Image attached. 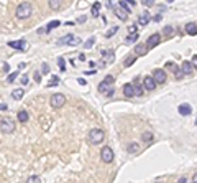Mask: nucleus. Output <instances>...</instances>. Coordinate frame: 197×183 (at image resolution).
<instances>
[{
	"label": "nucleus",
	"mask_w": 197,
	"mask_h": 183,
	"mask_svg": "<svg viewBox=\"0 0 197 183\" xmlns=\"http://www.w3.org/2000/svg\"><path fill=\"white\" fill-rule=\"evenodd\" d=\"M31 13H33V7H31L30 2H21V4L17 7V18H20V20L30 18Z\"/></svg>",
	"instance_id": "nucleus-1"
},
{
	"label": "nucleus",
	"mask_w": 197,
	"mask_h": 183,
	"mask_svg": "<svg viewBox=\"0 0 197 183\" xmlns=\"http://www.w3.org/2000/svg\"><path fill=\"white\" fill-rule=\"evenodd\" d=\"M104 139H105V134H104L102 129H92L90 132H89V142L94 144V145L102 144Z\"/></svg>",
	"instance_id": "nucleus-2"
},
{
	"label": "nucleus",
	"mask_w": 197,
	"mask_h": 183,
	"mask_svg": "<svg viewBox=\"0 0 197 183\" xmlns=\"http://www.w3.org/2000/svg\"><path fill=\"white\" fill-rule=\"evenodd\" d=\"M0 132L4 134H12L15 132V122L12 121L10 117H5L0 121Z\"/></svg>",
	"instance_id": "nucleus-3"
},
{
	"label": "nucleus",
	"mask_w": 197,
	"mask_h": 183,
	"mask_svg": "<svg viewBox=\"0 0 197 183\" xmlns=\"http://www.w3.org/2000/svg\"><path fill=\"white\" fill-rule=\"evenodd\" d=\"M64 104H66V96H64V94L56 93L51 96V106H53V107L58 109V107H63Z\"/></svg>",
	"instance_id": "nucleus-4"
},
{
	"label": "nucleus",
	"mask_w": 197,
	"mask_h": 183,
	"mask_svg": "<svg viewBox=\"0 0 197 183\" xmlns=\"http://www.w3.org/2000/svg\"><path fill=\"white\" fill-rule=\"evenodd\" d=\"M113 150L110 147H102V150H100V158H102L104 163H110V162L113 160Z\"/></svg>",
	"instance_id": "nucleus-5"
},
{
	"label": "nucleus",
	"mask_w": 197,
	"mask_h": 183,
	"mask_svg": "<svg viewBox=\"0 0 197 183\" xmlns=\"http://www.w3.org/2000/svg\"><path fill=\"white\" fill-rule=\"evenodd\" d=\"M159 43H161V35H159V33H153V35L148 38V41H146L144 46H146L148 50H153V48L158 46Z\"/></svg>",
	"instance_id": "nucleus-6"
},
{
	"label": "nucleus",
	"mask_w": 197,
	"mask_h": 183,
	"mask_svg": "<svg viewBox=\"0 0 197 183\" xmlns=\"http://www.w3.org/2000/svg\"><path fill=\"white\" fill-rule=\"evenodd\" d=\"M153 79H155V83L156 84H164L166 83V79H168V76H166L164 69H155L153 71Z\"/></svg>",
	"instance_id": "nucleus-7"
},
{
	"label": "nucleus",
	"mask_w": 197,
	"mask_h": 183,
	"mask_svg": "<svg viewBox=\"0 0 197 183\" xmlns=\"http://www.w3.org/2000/svg\"><path fill=\"white\" fill-rule=\"evenodd\" d=\"M156 86H158V84L155 83V79H153L151 76H146V78L143 79V87L146 91H155Z\"/></svg>",
	"instance_id": "nucleus-8"
},
{
	"label": "nucleus",
	"mask_w": 197,
	"mask_h": 183,
	"mask_svg": "<svg viewBox=\"0 0 197 183\" xmlns=\"http://www.w3.org/2000/svg\"><path fill=\"white\" fill-rule=\"evenodd\" d=\"M8 46H10V48H17V50H20V51H26L28 43H26L25 40H20V41H10Z\"/></svg>",
	"instance_id": "nucleus-9"
},
{
	"label": "nucleus",
	"mask_w": 197,
	"mask_h": 183,
	"mask_svg": "<svg viewBox=\"0 0 197 183\" xmlns=\"http://www.w3.org/2000/svg\"><path fill=\"white\" fill-rule=\"evenodd\" d=\"M181 71H182V74H184V76L192 74V73H194V65L190 63V61H184L182 66H181Z\"/></svg>",
	"instance_id": "nucleus-10"
},
{
	"label": "nucleus",
	"mask_w": 197,
	"mask_h": 183,
	"mask_svg": "<svg viewBox=\"0 0 197 183\" xmlns=\"http://www.w3.org/2000/svg\"><path fill=\"white\" fill-rule=\"evenodd\" d=\"M150 20H151V13H150V12H143V13L138 17V23H140V25H146V23H150Z\"/></svg>",
	"instance_id": "nucleus-11"
},
{
	"label": "nucleus",
	"mask_w": 197,
	"mask_h": 183,
	"mask_svg": "<svg viewBox=\"0 0 197 183\" xmlns=\"http://www.w3.org/2000/svg\"><path fill=\"white\" fill-rule=\"evenodd\" d=\"M179 114L181 115H190L192 114V107H190V104H187V102L181 104L179 106Z\"/></svg>",
	"instance_id": "nucleus-12"
},
{
	"label": "nucleus",
	"mask_w": 197,
	"mask_h": 183,
	"mask_svg": "<svg viewBox=\"0 0 197 183\" xmlns=\"http://www.w3.org/2000/svg\"><path fill=\"white\" fill-rule=\"evenodd\" d=\"M133 91H135V96H143V86H141L140 83H138V78H135V81H133Z\"/></svg>",
	"instance_id": "nucleus-13"
},
{
	"label": "nucleus",
	"mask_w": 197,
	"mask_h": 183,
	"mask_svg": "<svg viewBox=\"0 0 197 183\" xmlns=\"http://www.w3.org/2000/svg\"><path fill=\"white\" fill-rule=\"evenodd\" d=\"M146 53H148V48L144 46V45L138 43L136 46H135V54H136V56H144Z\"/></svg>",
	"instance_id": "nucleus-14"
},
{
	"label": "nucleus",
	"mask_w": 197,
	"mask_h": 183,
	"mask_svg": "<svg viewBox=\"0 0 197 183\" xmlns=\"http://www.w3.org/2000/svg\"><path fill=\"white\" fill-rule=\"evenodd\" d=\"M123 94H125V97H133L135 96L133 84H123Z\"/></svg>",
	"instance_id": "nucleus-15"
},
{
	"label": "nucleus",
	"mask_w": 197,
	"mask_h": 183,
	"mask_svg": "<svg viewBox=\"0 0 197 183\" xmlns=\"http://www.w3.org/2000/svg\"><path fill=\"white\" fill-rule=\"evenodd\" d=\"M196 22H190V23H187L186 25V32L189 33L190 36H196V33H197V28H196Z\"/></svg>",
	"instance_id": "nucleus-16"
},
{
	"label": "nucleus",
	"mask_w": 197,
	"mask_h": 183,
	"mask_svg": "<svg viewBox=\"0 0 197 183\" xmlns=\"http://www.w3.org/2000/svg\"><path fill=\"white\" fill-rule=\"evenodd\" d=\"M163 33H164V36L171 38V36H174V35H176V30H174V26L168 25V26H164V28H163Z\"/></svg>",
	"instance_id": "nucleus-17"
},
{
	"label": "nucleus",
	"mask_w": 197,
	"mask_h": 183,
	"mask_svg": "<svg viewBox=\"0 0 197 183\" xmlns=\"http://www.w3.org/2000/svg\"><path fill=\"white\" fill-rule=\"evenodd\" d=\"M102 56H104V60L102 61H107V63H113V60H115V56H113V51H104L102 53Z\"/></svg>",
	"instance_id": "nucleus-18"
},
{
	"label": "nucleus",
	"mask_w": 197,
	"mask_h": 183,
	"mask_svg": "<svg viewBox=\"0 0 197 183\" xmlns=\"http://www.w3.org/2000/svg\"><path fill=\"white\" fill-rule=\"evenodd\" d=\"M110 87H112V84H109V83H105V81H102V83H99V87H97V89H99V93H104V94H105L107 91L110 89Z\"/></svg>",
	"instance_id": "nucleus-19"
},
{
	"label": "nucleus",
	"mask_w": 197,
	"mask_h": 183,
	"mask_svg": "<svg viewBox=\"0 0 197 183\" xmlns=\"http://www.w3.org/2000/svg\"><path fill=\"white\" fill-rule=\"evenodd\" d=\"M23 94H25V91L21 89V87H18V89H13V93H12V97H13L15 101H20L21 97H23Z\"/></svg>",
	"instance_id": "nucleus-20"
},
{
	"label": "nucleus",
	"mask_w": 197,
	"mask_h": 183,
	"mask_svg": "<svg viewBox=\"0 0 197 183\" xmlns=\"http://www.w3.org/2000/svg\"><path fill=\"white\" fill-rule=\"evenodd\" d=\"M48 5L51 10H59L61 8V0H48Z\"/></svg>",
	"instance_id": "nucleus-21"
},
{
	"label": "nucleus",
	"mask_w": 197,
	"mask_h": 183,
	"mask_svg": "<svg viewBox=\"0 0 197 183\" xmlns=\"http://www.w3.org/2000/svg\"><path fill=\"white\" fill-rule=\"evenodd\" d=\"M17 117H18V121H20V122H26L30 119V114L26 111H18Z\"/></svg>",
	"instance_id": "nucleus-22"
},
{
	"label": "nucleus",
	"mask_w": 197,
	"mask_h": 183,
	"mask_svg": "<svg viewBox=\"0 0 197 183\" xmlns=\"http://www.w3.org/2000/svg\"><path fill=\"white\" fill-rule=\"evenodd\" d=\"M141 139H143V142L150 144V142H153L155 135H153V132H143V134H141Z\"/></svg>",
	"instance_id": "nucleus-23"
},
{
	"label": "nucleus",
	"mask_w": 197,
	"mask_h": 183,
	"mask_svg": "<svg viewBox=\"0 0 197 183\" xmlns=\"http://www.w3.org/2000/svg\"><path fill=\"white\" fill-rule=\"evenodd\" d=\"M59 25H61V22H59V20H53V22H49L48 25H46V33H48V32H51V30H54L56 26H59Z\"/></svg>",
	"instance_id": "nucleus-24"
},
{
	"label": "nucleus",
	"mask_w": 197,
	"mask_h": 183,
	"mask_svg": "<svg viewBox=\"0 0 197 183\" xmlns=\"http://www.w3.org/2000/svg\"><path fill=\"white\" fill-rule=\"evenodd\" d=\"M74 36L72 35H66V36H63V38L59 40V41H58V46H63V45H67L71 41V40H72Z\"/></svg>",
	"instance_id": "nucleus-25"
},
{
	"label": "nucleus",
	"mask_w": 197,
	"mask_h": 183,
	"mask_svg": "<svg viewBox=\"0 0 197 183\" xmlns=\"http://www.w3.org/2000/svg\"><path fill=\"white\" fill-rule=\"evenodd\" d=\"M120 8H122L125 13H131V7L125 2V0H120Z\"/></svg>",
	"instance_id": "nucleus-26"
},
{
	"label": "nucleus",
	"mask_w": 197,
	"mask_h": 183,
	"mask_svg": "<svg viewBox=\"0 0 197 183\" xmlns=\"http://www.w3.org/2000/svg\"><path fill=\"white\" fill-rule=\"evenodd\" d=\"M115 15L120 18V20H127V18H128V13H125L122 8H115Z\"/></svg>",
	"instance_id": "nucleus-27"
},
{
	"label": "nucleus",
	"mask_w": 197,
	"mask_h": 183,
	"mask_svg": "<svg viewBox=\"0 0 197 183\" xmlns=\"http://www.w3.org/2000/svg\"><path fill=\"white\" fill-rule=\"evenodd\" d=\"M127 150L130 152V154H135V152H138V144H136V142H131V144H128Z\"/></svg>",
	"instance_id": "nucleus-28"
},
{
	"label": "nucleus",
	"mask_w": 197,
	"mask_h": 183,
	"mask_svg": "<svg viewBox=\"0 0 197 183\" xmlns=\"http://www.w3.org/2000/svg\"><path fill=\"white\" fill-rule=\"evenodd\" d=\"M99 10H100V4L95 2V4L92 5V17H99Z\"/></svg>",
	"instance_id": "nucleus-29"
},
{
	"label": "nucleus",
	"mask_w": 197,
	"mask_h": 183,
	"mask_svg": "<svg viewBox=\"0 0 197 183\" xmlns=\"http://www.w3.org/2000/svg\"><path fill=\"white\" fill-rule=\"evenodd\" d=\"M138 40V32L136 33H130V35L127 36V43H135Z\"/></svg>",
	"instance_id": "nucleus-30"
},
{
	"label": "nucleus",
	"mask_w": 197,
	"mask_h": 183,
	"mask_svg": "<svg viewBox=\"0 0 197 183\" xmlns=\"http://www.w3.org/2000/svg\"><path fill=\"white\" fill-rule=\"evenodd\" d=\"M26 183H41V180H39L38 175H31V176H28Z\"/></svg>",
	"instance_id": "nucleus-31"
},
{
	"label": "nucleus",
	"mask_w": 197,
	"mask_h": 183,
	"mask_svg": "<svg viewBox=\"0 0 197 183\" xmlns=\"http://www.w3.org/2000/svg\"><path fill=\"white\" fill-rule=\"evenodd\" d=\"M58 65H59V69H61V71H66V61H64L63 56L58 60Z\"/></svg>",
	"instance_id": "nucleus-32"
},
{
	"label": "nucleus",
	"mask_w": 197,
	"mask_h": 183,
	"mask_svg": "<svg viewBox=\"0 0 197 183\" xmlns=\"http://www.w3.org/2000/svg\"><path fill=\"white\" fill-rule=\"evenodd\" d=\"M94 43H95V38H89L87 41H85V43H84L85 50H89V48H92V46H94Z\"/></svg>",
	"instance_id": "nucleus-33"
},
{
	"label": "nucleus",
	"mask_w": 197,
	"mask_h": 183,
	"mask_svg": "<svg viewBox=\"0 0 197 183\" xmlns=\"http://www.w3.org/2000/svg\"><path fill=\"white\" fill-rule=\"evenodd\" d=\"M18 74H20V73H12V74L7 78V81H8V83H15V81H17V78H18Z\"/></svg>",
	"instance_id": "nucleus-34"
},
{
	"label": "nucleus",
	"mask_w": 197,
	"mask_h": 183,
	"mask_svg": "<svg viewBox=\"0 0 197 183\" xmlns=\"http://www.w3.org/2000/svg\"><path fill=\"white\" fill-rule=\"evenodd\" d=\"M117 32H118V26H113L112 30H109V32L105 33V36H107V38H110V36H112V35H115Z\"/></svg>",
	"instance_id": "nucleus-35"
},
{
	"label": "nucleus",
	"mask_w": 197,
	"mask_h": 183,
	"mask_svg": "<svg viewBox=\"0 0 197 183\" xmlns=\"http://www.w3.org/2000/svg\"><path fill=\"white\" fill-rule=\"evenodd\" d=\"M41 73H43V74H48V73H49V65H48V63H43V65H41Z\"/></svg>",
	"instance_id": "nucleus-36"
},
{
	"label": "nucleus",
	"mask_w": 197,
	"mask_h": 183,
	"mask_svg": "<svg viewBox=\"0 0 197 183\" xmlns=\"http://www.w3.org/2000/svg\"><path fill=\"white\" fill-rule=\"evenodd\" d=\"M104 81H105V83H109V84H113V81H115V78H113L112 74H109V76H105V78H104Z\"/></svg>",
	"instance_id": "nucleus-37"
},
{
	"label": "nucleus",
	"mask_w": 197,
	"mask_h": 183,
	"mask_svg": "<svg viewBox=\"0 0 197 183\" xmlns=\"http://www.w3.org/2000/svg\"><path fill=\"white\" fill-rule=\"evenodd\" d=\"M174 76H176V79H181L184 74H182V71H181L179 68H176V69H174Z\"/></svg>",
	"instance_id": "nucleus-38"
},
{
	"label": "nucleus",
	"mask_w": 197,
	"mask_h": 183,
	"mask_svg": "<svg viewBox=\"0 0 197 183\" xmlns=\"http://www.w3.org/2000/svg\"><path fill=\"white\" fill-rule=\"evenodd\" d=\"M79 43H81V40H79V38H72L67 45H71V46H76V45H79Z\"/></svg>",
	"instance_id": "nucleus-39"
},
{
	"label": "nucleus",
	"mask_w": 197,
	"mask_h": 183,
	"mask_svg": "<svg viewBox=\"0 0 197 183\" xmlns=\"http://www.w3.org/2000/svg\"><path fill=\"white\" fill-rule=\"evenodd\" d=\"M141 4H143L144 7H151V5L155 4V0H141Z\"/></svg>",
	"instance_id": "nucleus-40"
},
{
	"label": "nucleus",
	"mask_w": 197,
	"mask_h": 183,
	"mask_svg": "<svg viewBox=\"0 0 197 183\" xmlns=\"http://www.w3.org/2000/svg\"><path fill=\"white\" fill-rule=\"evenodd\" d=\"M51 79H53V81L49 83V86H56V84L59 83V78H58V76H53V78H51Z\"/></svg>",
	"instance_id": "nucleus-41"
},
{
	"label": "nucleus",
	"mask_w": 197,
	"mask_h": 183,
	"mask_svg": "<svg viewBox=\"0 0 197 183\" xmlns=\"http://www.w3.org/2000/svg\"><path fill=\"white\" fill-rule=\"evenodd\" d=\"M135 60H136V58H128V60L127 61H125V66H131V65H133V63H135Z\"/></svg>",
	"instance_id": "nucleus-42"
},
{
	"label": "nucleus",
	"mask_w": 197,
	"mask_h": 183,
	"mask_svg": "<svg viewBox=\"0 0 197 183\" xmlns=\"http://www.w3.org/2000/svg\"><path fill=\"white\" fill-rule=\"evenodd\" d=\"M128 32H130V33H136V32H138V30H136V25H130V26H128Z\"/></svg>",
	"instance_id": "nucleus-43"
},
{
	"label": "nucleus",
	"mask_w": 197,
	"mask_h": 183,
	"mask_svg": "<svg viewBox=\"0 0 197 183\" xmlns=\"http://www.w3.org/2000/svg\"><path fill=\"white\" fill-rule=\"evenodd\" d=\"M21 83H23V84H28L30 83V78H28V76H21Z\"/></svg>",
	"instance_id": "nucleus-44"
},
{
	"label": "nucleus",
	"mask_w": 197,
	"mask_h": 183,
	"mask_svg": "<svg viewBox=\"0 0 197 183\" xmlns=\"http://www.w3.org/2000/svg\"><path fill=\"white\" fill-rule=\"evenodd\" d=\"M113 93H115V89H113V86H112V87H110V89H109V91H107V93H105V94H107V96H109V97H110V96H113Z\"/></svg>",
	"instance_id": "nucleus-45"
},
{
	"label": "nucleus",
	"mask_w": 197,
	"mask_h": 183,
	"mask_svg": "<svg viewBox=\"0 0 197 183\" xmlns=\"http://www.w3.org/2000/svg\"><path fill=\"white\" fill-rule=\"evenodd\" d=\"M125 2H127V4L130 5V7H131V5H135V4H136V0H125Z\"/></svg>",
	"instance_id": "nucleus-46"
},
{
	"label": "nucleus",
	"mask_w": 197,
	"mask_h": 183,
	"mask_svg": "<svg viewBox=\"0 0 197 183\" xmlns=\"http://www.w3.org/2000/svg\"><path fill=\"white\" fill-rule=\"evenodd\" d=\"M7 109H8L7 104H0V111H7Z\"/></svg>",
	"instance_id": "nucleus-47"
},
{
	"label": "nucleus",
	"mask_w": 197,
	"mask_h": 183,
	"mask_svg": "<svg viewBox=\"0 0 197 183\" xmlns=\"http://www.w3.org/2000/svg\"><path fill=\"white\" fill-rule=\"evenodd\" d=\"M39 78H41V76H39V73H36V74H35V81H36V83H39V81H41Z\"/></svg>",
	"instance_id": "nucleus-48"
},
{
	"label": "nucleus",
	"mask_w": 197,
	"mask_h": 183,
	"mask_svg": "<svg viewBox=\"0 0 197 183\" xmlns=\"http://www.w3.org/2000/svg\"><path fill=\"white\" fill-rule=\"evenodd\" d=\"M77 22H79V23H84V22H85V17H79Z\"/></svg>",
	"instance_id": "nucleus-49"
},
{
	"label": "nucleus",
	"mask_w": 197,
	"mask_h": 183,
	"mask_svg": "<svg viewBox=\"0 0 197 183\" xmlns=\"http://www.w3.org/2000/svg\"><path fill=\"white\" fill-rule=\"evenodd\" d=\"M4 71H7V73H8V71H10V66H8V65H7V63H5V65H4Z\"/></svg>",
	"instance_id": "nucleus-50"
},
{
	"label": "nucleus",
	"mask_w": 197,
	"mask_h": 183,
	"mask_svg": "<svg viewBox=\"0 0 197 183\" xmlns=\"http://www.w3.org/2000/svg\"><path fill=\"white\" fill-rule=\"evenodd\" d=\"M77 83L81 84V86H84V84H85V81H84V79H81V78H79V79H77Z\"/></svg>",
	"instance_id": "nucleus-51"
},
{
	"label": "nucleus",
	"mask_w": 197,
	"mask_h": 183,
	"mask_svg": "<svg viewBox=\"0 0 197 183\" xmlns=\"http://www.w3.org/2000/svg\"><path fill=\"white\" fill-rule=\"evenodd\" d=\"M177 183H187V178H184V176H182V178H179V182H177Z\"/></svg>",
	"instance_id": "nucleus-52"
},
{
	"label": "nucleus",
	"mask_w": 197,
	"mask_h": 183,
	"mask_svg": "<svg viewBox=\"0 0 197 183\" xmlns=\"http://www.w3.org/2000/svg\"><path fill=\"white\" fill-rule=\"evenodd\" d=\"M192 183H197V175H196V173L192 175Z\"/></svg>",
	"instance_id": "nucleus-53"
},
{
	"label": "nucleus",
	"mask_w": 197,
	"mask_h": 183,
	"mask_svg": "<svg viewBox=\"0 0 197 183\" xmlns=\"http://www.w3.org/2000/svg\"><path fill=\"white\" fill-rule=\"evenodd\" d=\"M169 2H172V0H169Z\"/></svg>",
	"instance_id": "nucleus-54"
},
{
	"label": "nucleus",
	"mask_w": 197,
	"mask_h": 183,
	"mask_svg": "<svg viewBox=\"0 0 197 183\" xmlns=\"http://www.w3.org/2000/svg\"><path fill=\"white\" fill-rule=\"evenodd\" d=\"M158 183H161V182H158Z\"/></svg>",
	"instance_id": "nucleus-55"
}]
</instances>
